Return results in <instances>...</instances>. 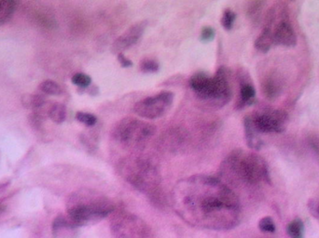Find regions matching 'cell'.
<instances>
[{
	"label": "cell",
	"instance_id": "1",
	"mask_svg": "<svg viewBox=\"0 0 319 238\" xmlns=\"http://www.w3.org/2000/svg\"><path fill=\"white\" fill-rule=\"evenodd\" d=\"M173 204L187 223L202 229L228 231L241 219L237 194L222 180L208 175L179 180L173 190Z\"/></svg>",
	"mask_w": 319,
	"mask_h": 238
},
{
	"label": "cell",
	"instance_id": "2",
	"mask_svg": "<svg viewBox=\"0 0 319 238\" xmlns=\"http://www.w3.org/2000/svg\"><path fill=\"white\" fill-rule=\"evenodd\" d=\"M220 171L231 182L257 185L261 181L272 184L267 162L261 155L235 149L222 162Z\"/></svg>",
	"mask_w": 319,
	"mask_h": 238
},
{
	"label": "cell",
	"instance_id": "3",
	"mask_svg": "<svg viewBox=\"0 0 319 238\" xmlns=\"http://www.w3.org/2000/svg\"><path fill=\"white\" fill-rule=\"evenodd\" d=\"M115 206L105 195L92 190L73 193L67 204V217L75 225L93 224L113 212Z\"/></svg>",
	"mask_w": 319,
	"mask_h": 238
},
{
	"label": "cell",
	"instance_id": "4",
	"mask_svg": "<svg viewBox=\"0 0 319 238\" xmlns=\"http://www.w3.org/2000/svg\"><path fill=\"white\" fill-rule=\"evenodd\" d=\"M189 87L196 98L211 109H220L231 101L233 90L230 72L221 66L213 77L200 72L189 79Z\"/></svg>",
	"mask_w": 319,
	"mask_h": 238
},
{
	"label": "cell",
	"instance_id": "5",
	"mask_svg": "<svg viewBox=\"0 0 319 238\" xmlns=\"http://www.w3.org/2000/svg\"><path fill=\"white\" fill-rule=\"evenodd\" d=\"M119 172L137 190L151 196V199H159L161 193L159 187L161 177L156 167L148 159L142 157H127L119 164Z\"/></svg>",
	"mask_w": 319,
	"mask_h": 238
},
{
	"label": "cell",
	"instance_id": "6",
	"mask_svg": "<svg viewBox=\"0 0 319 238\" xmlns=\"http://www.w3.org/2000/svg\"><path fill=\"white\" fill-rule=\"evenodd\" d=\"M154 125L135 117L121 119L112 129V137L125 147H137L155 134Z\"/></svg>",
	"mask_w": 319,
	"mask_h": 238
},
{
	"label": "cell",
	"instance_id": "7",
	"mask_svg": "<svg viewBox=\"0 0 319 238\" xmlns=\"http://www.w3.org/2000/svg\"><path fill=\"white\" fill-rule=\"evenodd\" d=\"M175 95L171 91H163L145 98L134 105L137 116L147 119H157L166 115L174 103Z\"/></svg>",
	"mask_w": 319,
	"mask_h": 238
},
{
	"label": "cell",
	"instance_id": "8",
	"mask_svg": "<svg viewBox=\"0 0 319 238\" xmlns=\"http://www.w3.org/2000/svg\"><path fill=\"white\" fill-rule=\"evenodd\" d=\"M111 232L116 238H147L150 229L146 222L130 213H118L111 221Z\"/></svg>",
	"mask_w": 319,
	"mask_h": 238
},
{
	"label": "cell",
	"instance_id": "9",
	"mask_svg": "<svg viewBox=\"0 0 319 238\" xmlns=\"http://www.w3.org/2000/svg\"><path fill=\"white\" fill-rule=\"evenodd\" d=\"M251 116L260 133H282L287 129L288 115L284 110L269 108Z\"/></svg>",
	"mask_w": 319,
	"mask_h": 238
},
{
	"label": "cell",
	"instance_id": "10",
	"mask_svg": "<svg viewBox=\"0 0 319 238\" xmlns=\"http://www.w3.org/2000/svg\"><path fill=\"white\" fill-rule=\"evenodd\" d=\"M147 25H148L147 21H142L129 27L123 35H121L113 42L111 51L114 53L119 54L132 48L143 36Z\"/></svg>",
	"mask_w": 319,
	"mask_h": 238
},
{
	"label": "cell",
	"instance_id": "11",
	"mask_svg": "<svg viewBox=\"0 0 319 238\" xmlns=\"http://www.w3.org/2000/svg\"><path fill=\"white\" fill-rule=\"evenodd\" d=\"M297 44V36L288 17L279 20L274 27V45L293 48Z\"/></svg>",
	"mask_w": 319,
	"mask_h": 238
},
{
	"label": "cell",
	"instance_id": "12",
	"mask_svg": "<svg viewBox=\"0 0 319 238\" xmlns=\"http://www.w3.org/2000/svg\"><path fill=\"white\" fill-rule=\"evenodd\" d=\"M283 80L275 73L266 75L261 81V90L264 97L269 101H275L283 92Z\"/></svg>",
	"mask_w": 319,
	"mask_h": 238
},
{
	"label": "cell",
	"instance_id": "13",
	"mask_svg": "<svg viewBox=\"0 0 319 238\" xmlns=\"http://www.w3.org/2000/svg\"><path fill=\"white\" fill-rule=\"evenodd\" d=\"M239 83H240V93L236 103V109H243L247 106H250L256 102V90L254 86L248 81L247 76L244 73H239Z\"/></svg>",
	"mask_w": 319,
	"mask_h": 238
},
{
	"label": "cell",
	"instance_id": "14",
	"mask_svg": "<svg viewBox=\"0 0 319 238\" xmlns=\"http://www.w3.org/2000/svg\"><path fill=\"white\" fill-rule=\"evenodd\" d=\"M244 131H245V139L248 147L252 150L259 151L263 146V141L260 136V132L255 127L252 116H245L244 118Z\"/></svg>",
	"mask_w": 319,
	"mask_h": 238
},
{
	"label": "cell",
	"instance_id": "15",
	"mask_svg": "<svg viewBox=\"0 0 319 238\" xmlns=\"http://www.w3.org/2000/svg\"><path fill=\"white\" fill-rule=\"evenodd\" d=\"M77 226L75 225L69 218L60 215L54 219L52 223V231L56 237L62 236H70L73 232L76 231Z\"/></svg>",
	"mask_w": 319,
	"mask_h": 238
},
{
	"label": "cell",
	"instance_id": "16",
	"mask_svg": "<svg viewBox=\"0 0 319 238\" xmlns=\"http://www.w3.org/2000/svg\"><path fill=\"white\" fill-rule=\"evenodd\" d=\"M273 45H274V29L263 26V29L260 34V36L255 41V48L259 52L266 53L271 50Z\"/></svg>",
	"mask_w": 319,
	"mask_h": 238
},
{
	"label": "cell",
	"instance_id": "17",
	"mask_svg": "<svg viewBox=\"0 0 319 238\" xmlns=\"http://www.w3.org/2000/svg\"><path fill=\"white\" fill-rule=\"evenodd\" d=\"M17 1H5L0 0V26L4 25L12 18L13 13H15L17 7Z\"/></svg>",
	"mask_w": 319,
	"mask_h": 238
},
{
	"label": "cell",
	"instance_id": "18",
	"mask_svg": "<svg viewBox=\"0 0 319 238\" xmlns=\"http://www.w3.org/2000/svg\"><path fill=\"white\" fill-rule=\"evenodd\" d=\"M48 115L53 122L61 124L66 118V107L63 103H54L50 107Z\"/></svg>",
	"mask_w": 319,
	"mask_h": 238
},
{
	"label": "cell",
	"instance_id": "19",
	"mask_svg": "<svg viewBox=\"0 0 319 238\" xmlns=\"http://www.w3.org/2000/svg\"><path fill=\"white\" fill-rule=\"evenodd\" d=\"M287 232L290 238L304 237V223L300 218L291 220L287 226Z\"/></svg>",
	"mask_w": 319,
	"mask_h": 238
},
{
	"label": "cell",
	"instance_id": "20",
	"mask_svg": "<svg viewBox=\"0 0 319 238\" xmlns=\"http://www.w3.org/2000/svg\"><path fill=\"white\" fill-rule=\"evenodd\" d=\"M39 89L45 94L52 95V96H57V95L62 94V92H63V90L60 87V85L56 83L55 81L51 80V79H47V80L42 81L39 85Z\"/></svg>",
	"mask_w": 319,
	"mask_h": 238
},
{
	"label": "cell",
	"instance_id": "21",
	"mask_svg": "<svg viewBox=\"0 0 319 238\" xmlns=\"http://www.w3.org/2000/svg\"><path fill=\"white\" fill-rule=\"evenodd\" d=\"M22 102L27 108L38 109L42 105H44L45 98L39 94H28L26 96L23 97Z\"/></svg>",
	"mask_w": 319,
	"mask_h": 238
},
{
	"label": "cell",
	"instance_id": "22",
	"mask_svg": "<svg viewBox=\"0 0 319 238\" xmlns=\"http://www.w3.org/2000/svg\"><path fill=\"white\" fill-rule=\"evenodd\" d=\"M265 5L264 1H252L248 4L247 9V13L249 18L253 21H259L260 20V14H261L262 9Z\"/></svg>",
	"mask_w": 319,
	"mask_h": 238
},
{
	"label": "cell",
	"instance_id": "23",
	"mask_svg": "<svg viewBox=\"0 0 319 238\" xmlns=\"http://www.w3.org/2000/svg\"><path fill=\"white\" fill-rule=\"evenodd\" d=\"M160 69V65L155 59L145 58L140 62V70L146 74L156 73Z\"/></svg>",
	"mask_w": 319,
	"mask_h": 238
},
{
	"label": "cell",
	"instance_id": "24",
	"mask_svg": "<svg viewBox=\"0 0 319 238\" xmlns=\"http://www.w3.org/2000/svg\"><path fill=\"white\" fill-rule=\"evenodd\" d=\"M235 20H236V13L235 12H233L232 10H225L224 13L222 14V26L224 27L225 30H232L234 25H235Z\"/></svg>",
	"mask_w": 319,
	"mask_h": 238
},
{
	"label": "cell",
	"instance_id": "25",
	"mask_svg": "<svg viewBox=\"0 0 319 238\" xmlns=\"http://www.w3.org/2000/svg\"><path fill=\"white\" fill-rule=\"evenodd\" d=\"M76 119L78 122L82 123L87 127H93L97 122L96 116L90 113H85V112H78L76 114Z\"/></svg>",
	"mask_w": 319,
	"mask_h": 238
},
{
	"label": "cell",
	"instance_id": "26",
	"mask_svg": "<svg viewBox=\"0 0 319 238\" xmlns=\"http://www.w3.org/2000/svg\"><path fill=\"white\" fill-rule=\"evenodd\" d=\"M259 229L261 232H268V233H274L276 230V227L274 224V219L271 217H263L259 221Z\"/></svg>",
	"mask_w": 319,
	"mask_h": 238
},
{
	"label": "cell",
	"instance_id": "27",
	"mask_svg": "<svg viewBox=\"0 0 319 238\" xmlns=\"http://www.w3.org/2000/svg\"><path fill=\"white\" fill-rule=\"evenodd\" d=\"M72 83L80 88H87L91 83V78L83 73H77L71 78Z\"/></svg>",
	"mask_w": 319,
	"mask_h": 238
},
{
	"label": "cell",
	"instance_id": "28",
	"mask_svg": "<svg viewBox=\"0 0 319 238\" xmlns=\"http://www.w3.org/2000/svg\"><path fill=\"white\" fill-rule=\"evenodd\" d=\"M307 142L310 148L312 149L314 155H316V157L319 159V133H310L307 137Z\"/></svg>",
	"mask_w": 319,
	"mask_h": 238
},
{
	"label": "cell",
	"instance_id": "29",
	"mask_svg": "<svg viewBox=\"0 0 319 238\" xmlns=\"http://www.w3.org/2000/svg\"><path fill=\"white\" fill-rule=\"evenodd\" d=\"M216 36L215 29L211 26H205L202 29V32H201V40L202 42H209L211 40H213Z\"/></svg>",
	"mask_w": 319,
	"mask_h": 238
},
{
	"label": "cell",
	"instance_id": "30",
	"mask_svg": "<svg viewBox=\"0 0 319 238\" xmlns=\"http://www.w3.org/2000/svg\"><path fill=\"white\" fill-rule=\"evenodd\" d=\"M308 209L313 218L319 219V200L311 199L308 202Z\"/></svg>",
	"mask_w": 319,
	"mask_h": 238
},
{
	"label": "cell",
	"instance_id": "31",
	"mask_svg": "<svg viewBox=\"0 0 319 238\" xmlns=\"http://www.w3.org/2000/svg\"><path fill=\"white\" fill-rule=\"evenodd\" d=\"M117 58L120 65H122L124 68H129L134 65L133 62L131 61L130 59L126 58L124 53L117 54Z\"/></svg>",
	"mask_w": 319,
	"mask_h": 238
},
{
	"label": "cell",
	"instance_id": "32",
	"mask_svg": "<svg viewBox=\"0 0 319 238\" xmlns=\"http://www.w3.org/2000/svg\"><path fill=\"white\" fill-rule=\"evenodd\" d=\"M3 210H4V206H3V205H2L1 203H0V214L2 213V211H3Z\"/></svg>",
	"mask_w": 319,
	"mask_h": 238
}]
</instances>
